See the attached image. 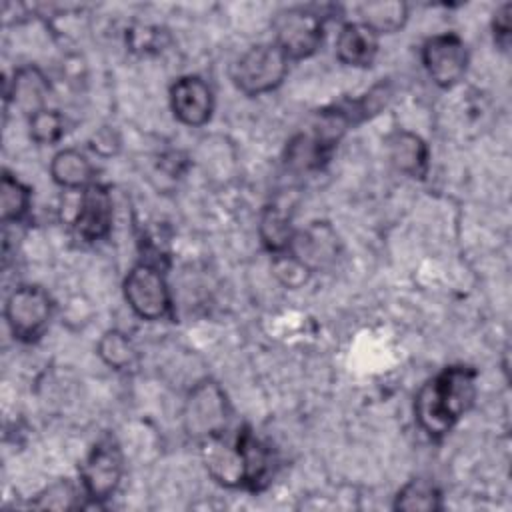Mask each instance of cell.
Listing matches in <instances>:
<instances>
[{"instance_id": "obj_1", "label": "cell", "mask_w": 512, "mask_h": 512, "mask_svg": "<svg viewBox=\"0 0 512 512\" xmlns=\"http://www.w3.org/2000/svg\"><path fill=\"white\" fill-rule=\"evenodd\" d=\"M476 380V368L452 364L420 386L414 398V416L432 440L444 438L474 406Z\"/></svg>"}, {"instance_id": "obj_2", "label": "cell", "mask_w": 512, "mask_h": 512, "mask_svg": "<svg viewBox=\"0 0 512 512\" xmlns=\"http://www.w3.org/2000/svg\"><path fill=\"white\" fill-rule=\"evenodd\" d=\"M230 412L224 388L212 378H202L186 394L182 408L184 432L196 442L220 436L228 428Z\"/></svg>"}, {"instance_id": "obj_3", "label": "cell", "mask_w": 512, "mask_h": 512, "mask_svg": "<svg viewBox=\"0 0 512 512\" xmlns=\"http://www.w3.org/2000/svg\"><path fill=\"white\" fill-rule=\"evenodd\" d=\"M288 56L274 44L250 46L232 64V84L246 96H262L276 90L288 76Z\"/></svg>"}, {"instance_id": "obj_4", "label": "cell", "mask_w": 512, "mask_h": 512, "mask_svg": "<svg viewBox=\"0 0 512 512\" xmlns=\"http://www.w3.org/2000/svg\"><path fill=\"white\" fill-rule=\"evenodd\" d=\"M274 44L288 60H304L318 52L324 42V16L312 6L280 10L272 20Z\"/></svg>"}, {"instance_id": "obj_5", "label": "cell", "mask_w": 512, "mask_h": 512, "mask_svg": "<svg viewBox=\"0 0 512 512\" xmlns=\"http://www.w3.org/2000/svg\"><path fill=\"white\" fill-rule=\"evenodd\" d=\"M124 476V456L118 440L112 434L100 436L84 462L80 464V484L86 500L92 504L106 502L120 486Z\"/></svg>"}, {"instance_id": "obj_6", "label": "cell", "mask_w": 512, "mask_h": 512, "mask_svg": "<svg viewBox=\"0 0 512 512\" xmlns=\"http://www.w3.org/2000/svg\"><path fill=\"white\" fill-rule=\"evenodd\" d=\"M54 314L50 294L38 284H24L10 292L4 304V318L12 336L20 342H36L44 336Z\"/></svg>"}, {"instance_id": "obj_7", "label": "cell", "mask_w": 512, "mask_h": 512, "mask_svg": "<svg viewBox=\"0 0 512 512\" xmlns=\"http://www.w3.org/2000/svg\"><path fill=\"white\" fill-rule=\"evenodd\" d=\"M124 298L142 320H164L172 314V296L164 274L152 262L134 264L122 284Z\"/></svg>"}, {"instance_id": "obj_8", "label": "cell", "mask_w": 512, "mask_h": 512, "mask_svg": "<svg viewBox=\"0 0 512 512\" xmlns=\"http://www.w3.org/2000/svg\"><path fill=\"white\" fill-rule=\"evenodd\" d=\"M422 64L432 78V82L440 88L456 86L468 68V48L466 42L454 34H434L422 44Z\"/></svg>"}, {"instance_id": "obj_9", "label": "cell", "mask_w": 512, "mask_h": 512, "mask_svg": "<svg viewBox=\"0 0 512 512\" xmlns=\"http://www.w3.org/2000/svg\"><path fill=\"white\" fill-rule=\"evenodd\" d=\"M224 434L198 442L202 464L220 486L246 488L248 468L244 448L238 440V434L234 436V440H226Z\"/></svg>"}, {"instance_id": "obj_10", "label": "cell", "mask_w": 512, "mask_h": 512, "mask_svg": "<svg viewBox=\"0 0 512 512\" xmlns=\"http://www.w3.org/2000/svg\"><path fill=\"white\" fill-rule=\"evenodd\" d=\"M114 204L112 194L104 184H90L80 192L78 206L72 218V228L84 242L104 240L112 230Z\"/></svg>"}, {"instance_id": "obj_11", "label": "cell", "mask_w": 512, "mask_h": 512, "mask_svg": "<svg viewBox=\"0 0 512 512\" xmlns=\"http://www.w3.org/2000/svg\"><path fill=\"white\" fill-rule=\"evenodd\" d=\"M170 108L184 126H204L214 112V94L210 84L196 74L180 76L170 86Z\"/></svg>"}, {"instance_id": "obj_12", "label": "cell", "mask_w": 512, "mask_h": 512, "mask_svg": "<svg viewBox=\"0 0 512 512\" xmlns=\"http://www.w3.org/2000/svg\"><path fill=\"white\" fill-rule=\"evenodd\" d=\"M288 252L316 272L330 266L338 258L340 238L330 222L314 220L306 228L294 232Z\"/></svg>"}, {"instance_id": "obj_13", "label": "cell", "mask_w": 512, "mask_h": 512, "mask_svg": "<svg viewBox=\"0 0 512 512\" xmlns=\"http://www.w3.org/2000/svg\"><path fill=\"white\" fill-rule=\"evenodd\" d=\"M50 92L52 86L46 74L38 66L28 64L14 70L12 80L6 86V100L30 118L32 114L48 108L46 102Z\"/></svg>"}, {"instance_id": "obj_14", "label": "cell", "mask_w": 512, "mask_h": 512, "mask_svg": "<svg viewBox=\"0 0 512 512\" xmlns=\"http://www.w3.org/2000/svg\"><path fill=\"white\" fill-rule=\"evenodd\" d=\"M336 140L314 128L312 132L296 134L288 144L284 152V162L290 170L296 172H310L320 170L332 156L336 148Z\"/></svg>"}, {"instance_id": "obj_15", "label": "cell", "mask_w": 512, "mask_h": 512, "mask_svg": "<svg viewBox=\"0 0 512 512\" xmlns=\"http://www.w3.org/2000/svg\"><path fill=\"white\" fill-rule=\"evenodd\" d=\"M378 34L360 20L346 22L336 36V58L352 68H368L378 54Z\"/></svg>"}, {"instance_id": "obj_16", "label": "cell", "mask_w": 512, "mask_h": 512, "mask_svg": "<svg viewBox=\"0 0 512 512\" xmlns=\"http://www.w3.org/2000/svg\"><path fill=\"white\" fill-rule=\"evenodd\" d=\"M388 158L392 166L410 176V178H426L430 166V150L428 144L410 130H396L388 138Z\"/></svg>"}, {"instance_id": "obj_17", "label": "cell", "mask_w": 512, "mask_h": 512, "mask_svg": "<svg viewBox=\"0 0 512 512\" xmlns=\"http://www.w3.org/2000/svg\"><path fill=\"white\" fill-rule=\"evenodd\" d=\"M52 180L66 190H84L96 180V168L88 156L76 148H62L50 162Z\"/></svg>"}, {"instance_id": "obj_18", "label": "cell", "mask_w": 512, "mask_h": 512, "mask_svg": "<svg viewBox=\"0 0 512 512\" xmlns=\"http://www.w3.org/2000/svg\"><path fill=\"white\" fill-rule=\"evenodd\" d=\"M294 226L290 212L278 202L266 204L258 222V236L270 254H284L290 250L294 238Z\"/></svg>"}, {"instance_id": "obj_19", "label": "cell", "mask_w": 512, "mask_h": 512, "mask_svg": "<svg viewBox=\"0 0 512 512\" xmlns=\"http://www.w3.org/2000/svg\"><path fill=\"white\" fill-rule=\"evenodd\" d=\"M360 22L380 34H394L408 22V4L400 0H370L358 6Z\"/></svg>"}, {"instance_id": "obj_20", "label": "cell", "mask_w": 512, "mask_h": 512, "mask_svg": "<svg viewBox=\"0 0 512 512\" xmlns=\"http://www.w3.org/2000/svg\"><path fill=\"white\" fill-rule=\"evenodd\" d=\"M392 508L402 512H438L444 506H442V494L434 482L424 478H414L396 492Z\"/></svg>"}, {"instance_id": "obj_21", "label": "cell", "mask_w": 512, "mask_h": 512, "mask_svg": "<svg viewBox=\"0 0 512 512\" xmlns=\"http://www.w3.org/2000/svg\"><path fill=\"white\" fill-rule=\"evenodd\" d=\"M96 352L106 366L118 372L134 370L138 364V350L122 330H106L96 344Z\"/></svg>"}, {"instance_id": "obj_22", "label": "cell", "mask_w": 512, "mask_h": 512, "mask_svg": "<svg viewBox=\"0 0 512 512\" xmlns=\"http://www.w3.org/2000/svg\"><path fill=\"white\" fill-rule=\"evenodd\" d=\"M30 198H32L30 188L24 182H20L14 174L4 170L2 180H0V216H2V222L4 224L20 222L28 214Z\"/></svg>"}, {"instance_id": "obj_23", "label": "cell", "mask_w": 512, "mask_h": 512, "mask_svg": "<svg viewBox=\"0 0 512 512\" xmlns=\"http://www.w3.org/2000/svg\"><path fill=\"white\" fill-rule=\"evenodd\" d=\"M80 496L86 498L84 490L78 492V488L74 486L72 480L62 478V480H56L50 486H46L34 498V502H30V506L40 508V510H74V508H82Z\"/></svg>"}, {"instance_id": "obj_24", "label": "cell", "mask_w": 512, "mask_h": 512, "mask_svg": "<svg viewBox=\"0 0 512 512\" xmlns=\"http://www.w3.org/2000/svg\"><path fill=\"white\" fill-rule=\"evenodd\" d=\"M30 138L40 146H50L60 142L66 132V120L58 110L44 108L28 118Z\"/></svg>"}, {"instance_id": "obj_25", "label": "cell", "mask_w": 512, "mask_h": 512, "mask_svg": "<svg viewBox=\"0 0 512 512\" xmlns=\"http://www.w3.org/2000/svg\"><path fill=\"white\" fill-rule=\"evenodd\" d=\"M272 272L278 278V282L286 288H300L308 282V278L312 276V270L302 264L294 254L284 252V254H276L272 260Z\"/></svg>"}, {"instance_id": "obj_26", "label": "cell", "mask_w": 512, "mask_h": 512, "mask_svg": "<svg viewBox=\"0 0 512 512\" xmlns=\"http://www.w3.org/2000/svg\"><path fill=\"white\" fill-rule=\"evenodd\" d=\"M512 4L504 2L502 6L496 8L494 16H492V34H494V42L498 44L500 50H508L510 46V32H512Z\"/></svg>"}, {"instance_id": "obj_27", "label": "cell", "mask_w": 512, "mask_h": 512, "mask_svg": "<svg viewBox=\"0 0 512 512\" xmlns=\"http://www.w3.org/2000/svg\"><path fill=\"white\" fill-rule=\"evenodd\" d=\"M120 144H122V140H120L118 132H116L114 128H110V126L98 128V130L92 134V138H90V148H92L98 156H102V158L116 156L118 150H120Z\"/></svg>"}, {"instance_id": "obj_28", "label": "cell", "mask_w": 512, "mask_h": 512, "mask_svg": "<svg viewBox=\"0 0 512 512\" xmlns=\"http://www.w3.org/2000/svg\"><path fill=\"white\" fill-rule=\"evenodd\" d=\"M142 32H136L132 30L130 32V46L132 50H142V52H148L152 48H160V36L162 32L158 28H140Z\"/></svg>"}]
</instances>
